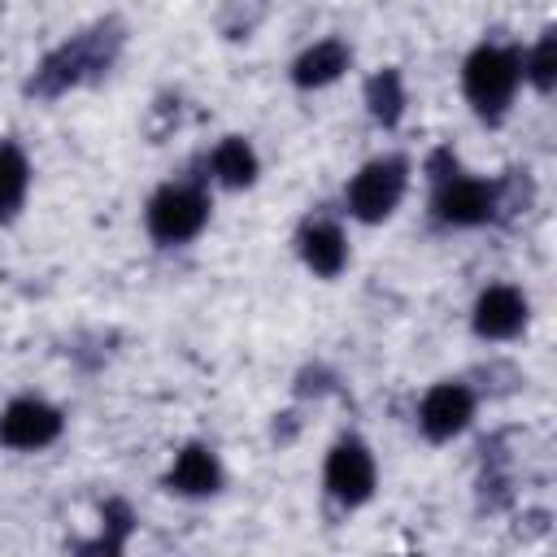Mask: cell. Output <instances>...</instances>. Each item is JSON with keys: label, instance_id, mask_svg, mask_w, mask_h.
<instances>
[{"label": "cell", "instance_id": "cell-8", "mask_svg": "<svg viewBox=\"0 0 557 557\" xmlns=\"http://www.w3.org/2000/svg\"><path fill=\"white\" fill-rule=\"evenodd\" d=\"M61 435V409L48 400H13L0 413V444L9 448H48Z\"/></svg>", "mask_w": 557, "mask_h": 557}, {"label": "cell", "instance_id": "cell-13", "mask_svg": "<svg viewBox=\"0 0 557 557\" xmlns=\"http://www.w3.org/2000/svg\"><path fill=\"white\" fill-rule=\"evenodd\" d=\"M257 170H261V161H257V152H252L248 139L226 135V139L213 148V174H218V183H226V187H248V183H257Z\"/></svg>", "mask_w": 557, "mask_h": 557}, {"label": "cell", "instance_id": "cell-17", "mask_svg": "<svg viewBox=\"0 0 557 557\" xmlns=\"http://www.w3.org/2000/svg\"><path fill=\"white\" fill-rule=\"evenodd\" d=\"M131 522H135L131 509H126L122 500H109V505H104V527H109V535H100L96 544H87V553H100V548H104V553H122V548H126V535H131Z\"/></svg>", "mask_w": 557, "mask_h": 557}, {"label": "cell", "instance_id": "cell-12", "mask_svg": "<svg viewBox=\"0 0 557 557\" xmlns=\"http://www.w3.org/2000/svg\"><path fill=\"white\" fill-rule=\"evenodd\" d=\"M348 61H352V52H348V44H339V39H322V44H313V48H305L300 57H296V65H292V83L296 87H326V83H335L344 70H348Z\"/></svg>", "mask_w": 557, "mask_h": 557}, {"label": "cell", "instance_id": "cell-11", "mask_svg": "<svg viewBox=\"0 0 557 557\" xmlns=\"http://www.w3.org/2000/svg\"><path fill=\"white\" fill-rule=\"evenodd\" d=\"M300 261L322 274V278H335L348 261V244H344V231L335 222H309L300 231Z\"/></svg>", "mask_w": 557, "mask_h": 557}, {"label": "cell", "instance_id": "cell-6", "mask_svg": "<svg viewBox=\"0 0 557 557\" xmlns=\"http://www.w3.org/2000/svg\"><path fill=\"white\" fill-rule=\"evenodd\" d=\"M326 492L339 505H366L374 496V457L361 440H339L326 453Z\"/></svg>", "mask_w": 557, "mask_h": 557}, {"label": "cell", "instance_id": "cell-15", "mask_svg": "<svg viewBox=\"0 0 557 557\" xmlns=\"http://www.w3.org/2000/svg\"><path fill=\"white\" fill-rule=\"evenodd\" d=\"M366 104H370V117L383 122V126H396L400 113H405V83L396 70H379L370 83H366Z\"/></svg>", "mask_w": 557, "mask_h": 557}, {"label": "cell", "instance_id": "cell-5", "mask_svg": "<svg viewBox=\"0 0 557 557\" xmlns=\"http://www.w3.org/2000/svg\"><path fill=\"white\" fill-rule=\"evenodd\" d=\"M496 213V187L483 178L466 174H444L435 178V218L448 226H483Z\"/></svg>", "mask_w": 557, "mask_h": 557}, {"label": "cell", "instance_id": "cell-16", "mask_svg": "<svg viewBox=\"0 0 557 557\" xmlns=\"http://www.w3.org/2000/svg\"><path fill=\"white\" fill-rule=\"evenodd\" d=\"M527 74H531L535 91H553V83H557V30H544V35H540Z\"/></svg>", "mask_w": 557, "mask_h": 557}, {"label": "cell", "instance_id": "cell-3", "mask_svg": "<svg viewBox=\"0 0 557 557\" xmlns=\"http://www.w3.org/2000/svg\"><path fill=\"white\" fill-rule=\"evenodd\" d=\"M409 183V165L405 157H379L370 165H361L348 183V213L361 222H383L396 213L400 196Z\"/></svg>", "mask_w": 557, "mask_h": 557}, {"label": "cell", "instance_id": "cell-1", "mask_svg": "<svg viewBox=\"0 0 557 557\" xmlns=\"http://www.w3.org/2000/svg\"><path fill=\"white\" fill-rule=\"evenodd\" d=\"M117 44H122V35L113 26H96L87 35H74L70 44H61L57 52H48L39 61V70L30 78V91L35 96H61L74 83H83L91 74H104L117 57Z\"/></svg>", "mask_w": 557, "mask_h": 557}, {"label": "cell", "instance_id": "cell-10", "mask_svg": "<svg viewBox=\"0 0 557 557\" xmlns=\"http://www.w3.org/2000/svg\"><path fill=\"white\" fill-rule=\"evenodd\" d=\"M165 487L178 492V496H213L222 487V466L205 444H187L174 457V466L165 474Z\"/></svg>", "mask_w": 557, "mask_h": 557}, {"label": "cell", "instance_id": "cell-7", "mask_svg": "<svg viewBox=\"0 0 557 557\" xmlns=\"http://www.w3.org/2000/svg\"><path fill=\"white\" fill-rule=\"evenodd\" d=\"M470 418H474V396H470V387H461V383H435V387L422 396V409H418V426H422V435L435 440V444L461 435V431L470 426Z\"/></svg>", "mask_w": 557, "mask_h": 557}, {"label": "cell", "instance_id": "cell-2", "mask_svg": "<svg viewBox=\"0 0 557 557\" xmlns=\"http://www.w3.org/2000/svg\"><path fill=\"white\" fill-rule=\"evenodd\" d=\"M518 78H522V57L513 48H500V44L474 48L466 57V70H461L466 100L487 122H500L505 117V109H509V100L518 91Z\"/></svg>", "mask_w": 557, "mask_h": 557}, {"label": "cell", "instance_id": "cell-9", "mask_svg": "<svg viewBox=\"0 0 557 557\" xmlns=\"http://www.w3.org/2000/svg\"><path fill=\"white\" fill-rule=\"evenodd\" d=\"M522 326H527V296L518 287L496 283L474 300V331L483 339H513Z\"/></svg>", "mask_w": 557, "mask_h": 557}, {"label": "cell", "instance_id": "cell-4", "mask_svg": "<svg viewBox=\"0 0 557 557\" xmlns=\"http://www.w3.org/2000/svg\"><path fill=\"white\" fill-rule=\"evenodd\" d=\"M209 222V196L187 183H170L148 200V235L157 244H187Z\"/></svg>", "mask_w": 557, "mask_h": 557}, {"label": "cell", "instance_id": "cell-14", "mask_svg": "<svg viewBox=\"0 0 557 557\" xmlns=\"http://www.w3.org/2000/svg\"><path fill=\"white\" fill-rule=\"evenodd\" d=\"M26 187H30V165H26L22 148L0 139V222H9L22 209Z\"/></svg>", "mask_w": 557, "mask_h": 557}]
</instances>
